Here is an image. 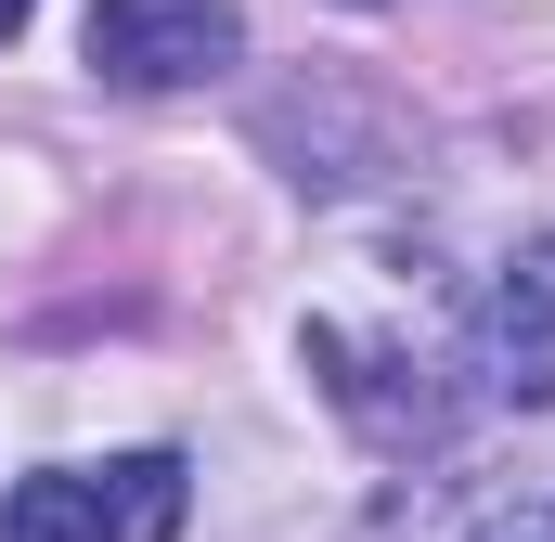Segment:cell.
<instances>
[{
  "label": "cell",
  "instance_id": "cell-1",
  "mask_svg": "<svg viewBox=\"0 0 555 542\" xmlns=\"http://www.w3.org/2000/svg\"><path fill=\"white\" fill-rule=\"evenodd\" d=\"M181 452H117V465H39L0 491V542H181Z\"/></svg>",
  "mask_w": 555,
  "mask_h": 542
},
{
  "label": "cell",
  "instance_id": "cell-2",
  "mask_svg": "<svg viewBox=\"0 0 555 542\" xmlns=\"http://www.w3.org/2000/svg\"><path fill=\"white\" fill-rule=\"evenodd\" d=\"M78 52L104 91H207L246 52V13L233 0H91Z\"/></svg>",
  "mask_w": 555,
  "mask_h": 542
},
{
  "label": "cell",
  "instance_id": "cell-3",
  "mask_svg": "<svg viewBox=\"0 0 555 542\" xmlns=\"http://www.w3.org/2000/svg\"><path fill=\"white\" fill-rule=\"evenodd\" d=\"M297 362L323 375V401L349 413L375 452H439V439H452V401H439V375H426L414 349H388V336L310 323V336H297Z\"/></svg>",
  "mask_w": 555,
  "mask_h": 542
},
{
  "label": "cell",
  "instance_id": "cell-4",
  "mask_svg": "<svg viewBox=\"0 0 555 542\" xmlns=\"http://www.w3.org/2000/svg\"><path fill=\"white\" fill-rule=\"evenodd\" d=\"M478 388L517 413H555V246L491 271V297H478Z\"/></svg>",
  "mask_w": 555,
  "mask_h": 542
},
{
  "label": "cell",
  "instance_id": "cell-5",
  "mask_svg": "<svg viewBox=\"0 0 555 542\" xmlns=\"http://www.w3.org/2000/svg\"><path fill=\"white\" fill-rule=\"evenodd\" d=\"M26 13H39V0H0V52H13V39H26Z\"/></svg>",
  "mask_w": 555,
  "mask_h": 542
},
{
  "label": "cell",
  "instance_id": "cell-6",
  "mask_svg": "<svg viewBox=\"0 0 555 542\" xmlns=\"http://www.w3.org/2000/svg\"><path fill=\"white\" fill-rule=\"evenodd\" d=\"M517 542H555V530H517Z\"/></svg>",
  "mask_w": 555,
  "mask_h": 542
}]
</instances>
